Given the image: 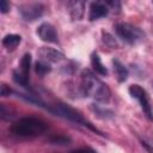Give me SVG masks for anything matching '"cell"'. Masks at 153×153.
Instances as JSON below:
<instances>
[{"label": "cell", "mask_w": 153, "mask_h": 153, "mask_svg": "<svg viewBox=\"0 0 153 153\" xmlns=\"http://www.w3.org/2000/svg\"><path fill=\"white\" fill-rule=\"evenodd\" d=\"M10 10V2L7 0H1L0 1V12L1 13H7Z\"/></svg>", "instance_id": "cell-21"}, {"label": "cell", "mask_w": 153, "mask_h": 153, "mask_svg": "<svg viewBox=\"0 0 153 153\" xmlns=\"http://www.w3.org/2000/svg\"><path fill=\"white\" fill-rule=\"evenodd\" d=\"M141 145H142V147L148 152V153H153V145L152 143H148V142H146V141H141Z\"/></svg>", "instance_id": "cell-23"}, {"label": "cell", "mask_w": 153, "mask_h": 153, "mask_svg": "<svg viewBox=\"0 0 153 153\" xmlns=\"http://www.w3.org/2000/svg\"><path fill=\"white\" fill-rule=\"evenodd\" d=\"M18 11L20 13V17L25 22H35L43 16L44 6L39 2H29L20 5L18 7Z\"/></svg>", "instance_id": "cell-6"}, {"label": "cell", "mask_w": 153, "mask_h": 153, "mask_svg": "<svg viewBox=\"0 0 153 153\" xmlns=\"http://www.w3.org/2000/svg\"><path fill=\"white\" fill-rule=\"evenodd\" d=\"M84 8L85 4L82 1H71L68 2V10L71 18L73 20H80L84 16Z\"/></svg>", "instance_id": "cell-10"}, {"label": "cell", "mask_w": 153, "mask_h": 153, "mask_svg": "<svg viewBox=\"0 0 153 153\" xmlns=\"http://www.w3.org/2000/svg\"><path fill=\"white\" fill-rule=\"evenodd\" d=\"M12 92V90L7 86V85H5V84H2L1 85V91H0V93H1V96L2 97H6V96H10V93Z\"/></svg>", "instance_id": "cell-22"}, {"label": "cell", "mask_w": 153, "mask_h": 153, "mask_svg": "<svg viewBox=\"0 0 153 153\" xmlns=\"http://www.w3.org/2000/svg\"><path fill=\"white\" fill-rule=\"evenodd\" d=\"M109 10L110 8L106 6L105 2H99V1L91 2L90 8H88V19L91 22H94L99 18L106 17L109 13Z\"/></svg>", "instance_id": "cell-9"}, {"label": "cell", "mask_w": 153, "mask_h": 153, "mask_svg": "<svg viewBox=\"0 0 153 153\" xmlns=\"http://www.w3.org/2000/svg\"><path fill=\"white\" fill-rule=\"evenodd\" d=\"M71 137L66 136V135H60V134H55L53 136L49 137V142H51L53 145H60V146H67L71 143Z\"/></svg>", "instance_id": "cell-17"}, {"label": "cell", "mask_w": 153, "mask_h": 153, "mask_svg": "<svg viewBox=\"0 0 153 153\" xmlns=\"http://www.w3.org/2000/svg\"><path fill=\"white\" fill-rule=\"evenodd\" d=\"M69 153H97V151H94L91 147H81V148H76L74 151H71Z\"/></svg>", "instance_id": "cell-20"}, {"label": "cell", "mask_w": 153, "mask_h": 153, "mask_svg": "<svg viewBox=\"0 0 153 153\" xmlns=\"http://www.w3.org/2000/svg\"><path fill=\"white\" fill-rule=\"evenodd\" d=\"M22 41V37L17 33H10V35H6L4 38H2V45L8 49V50H13L18 47V44L20 43Z\"/></svg>", "instance_id": "cell-13"}, {"label": "cell", "mask_w": 153, "mask_h": 153, "mask_svg": "<svg viewBox=\"0 0 153 153\" xmlns=\"http://www.w3.org/2000/svg\"><path fill=\"white\" fill-rule=\"evenodd\" d=\"M112 66H114V72H115V74L117 76L118 81L120 82L126 81L127 78H128V69H127V67L120 60H117V59L112 60Z\"/></svg>", "instance_id": "cell-11"}, {"label": "cell", "mask_w": 153, "mask_h": 153, "mask_svg": "<svg viewBox=\"0 0 153 153\" xmlns=\"http://www.w3.org/2000/svg\"><path fill=\"white\" fill-rule=\"evenodd\" d=\"M115 31H116V35L118 36V38H121L122 42H124L129 45L137 44L145 38V33L137 26H134L128 23L116 24Z\"/></svg>", "instance_id": "cell-4"}, {"label": "cell", "mask_w": 153, "mask_h": 153, "mask_svg": "<svg viewBox=\"0 0 153 153\" xmlns=\"http://www.w3.org/2000/svg\"><path fill=\"white\" fill-rule=\"evenodd\" d=\"M35 71H36V73H37L39 76H44L45 74H48V73L51 71V67H50V65H49L48 62L39 60V61H37L36 65H35Z\"/></svg>", "instance_id": "cell-15"}, {"label": "cell", "mask_w": 153, "mask_h": 153, "mask_svg": "<svg viewBox=\"0 0 153 153\" xmlns=\"http://www.w3.org/2000/svg\"><path fill=\"white\" fill-rule=\"evenodd\" d=\"M47 129L45 123L36 117H23L12 124L11 131L19 137H36Z\"/></svg>", "instance_id": "cell-2"}, {"label": "cell", "mask_w": 153, "mask_h": 153, "mask_svg": "<svg viewBox=\"0 0 153 153\" xmlns=\"http://www.w3.org/2000/svg\"><path fill=\"white\" fill-rule=\"evenodd\" d=\"M91 109L96 112V115H98V116L102 117V118H111V117L114 116V112H112L110 109H106V108L100 106V105L93 104V105L91 106Z\"/></svg>", "instance_id": "cell-16"}, {"label": "cell", "mask_w": 153, "mask_h": 153, "mask_svg": "<svg viewBox=\"0 0 153 153\" xmlns=\"http://www.w3.org/2000/svg\"><path fill=\"white\" fill-rule=\"evenodd\" d=\"M38 55L42 61H45L48 63H50V62L57 63V62L65 60V55L61 51H59L54 48H48V47H42L38 51Z\"/></svg>", "instance_id": "cell-8"}, {"label": "cell", "mask_w": 153, "mask_h": 153, "mask_svg": "<svg viewBox=\"0 0 153 153\" xmlns=\"http://www.w3.org/2000/svg\"><path fill=\"white\" fill-rule=\"evenodd\" d=\"M102 36H103V42H104L106 45L112 47V48L117 47V42H116V39H115L110 33H108V32L103 31V32H102Z\"/></svg>", "instance_id": "cell-19"}, {"label": "cell", "mask_w": 153, "mask_h": 153, "mask_svg": "<svg viewBox=\"0 0 153 153\" xmlns=\"http://www.w3.org/2000/svg\"><path fill=\"white\" fill-rule=\"evenodd\" d=\"M91 65H92V68L96 73H98L99 75H106L108 74V69L106 67L103 65L99 55L97 53H92L91 54Z\"/></svg>", "instance_id": "cell-12"}, {"label": "cell", "mask_w": 153, "mask_h": 153, "mask_svg": "<svg viewBox=\"0 0 153 153\" xmlns=\"http://www.w3.org/2000/svg\"><path fill=\"white\" fill-rule=\"evenodd\" d=\"M128 92L133 98H135L139 102V104H140L143 114L147 116V118L153 121V111H152V106L149 104V99H148L147 92L140 85H136V84L130 85L129 88H128Z\"/></svg>", "instance_id": "cell-5"}, {"label": "cell", "mask_w": 153, "mask_h": 153, "mask_svg": "<svg viewBox=\"0 0 153 153\" xmlns=\"http://www.w3.org/2000/svg\"><path fill=\"white\" fill-rule=\"evenodd\" d=\"M30 67H31V54L26 53L23 55L22 61H20V73L24 76H29V72H30Z\"/></svg>", "instance_id": "cell-14"}, {"label": "cell", "mask_w": 153, "mask_h": 153, "mask_svg": "<svg viewBox=\"0 0 153 153\" xmlns=\"http://www.w3.org/2000/svg\"><path fill=\"white\" fill-rule=\"evenodd\" d=\"M13 80L18 84V85H20V86H23V87H25V88H29V82H27V78L26 76H24L20 72H17V71H14L13 72Z\"/></svg>", "instance_id": "cell-18"}, {"label": "cell", "mask_w": 153, "mask_h": 153, "mask_svg": "<svg viewBox=\"0 0 153 153\" xmlns=\"http://www.w3.org/2000/svg\"><path fill=\"white\" fill-rule=\"evenodd\" d=\"M38 37L47 43H56L57 39V32L55 27L50 23H42L37 29Z\"/></svg>", "instance_id": "cell-7"}, {"label": "cell", "mask_w": 153, "mask_h": 153, "mask_svg": "<svg viewBox=\"0 0 153 153\" xmlns=\"http://www.w3.org/2000/svg\"><path fill=\"white\" fill-rule=\"evenodd\" d=\"M80 88L84 96L91 97L98 102L106 103L110 99L111 92L106 84L99 80L93 73L90 71H84L81 74V84Z\"/></svg>", "instance_id": "cell-1"}, {"label": "cell", "mask_w": 153, "mask_h": 153, "mask_svg": "<svg viewBox=\"0 0 153 153\" xmlns=\"http://www.w3.org/2000/svg\"><path fill=\"white\" fill-rule=\"evenodd\" d=\"M53 112H55L56 115H59V116H61V117H65V118H67V120H69V121H72V122H74V123H76V124H81V126H84V127H87L90 130H92V131H94V133H97V134L104 136V134H103L100 130H98L94 126H92V123L88 122L79 111L74 110L73 108H71V106L67 105V104H63V103L56 104V105H55V109L53 110Z\"/></svg>", "instance_id": "cell-3"}]
</instances>
